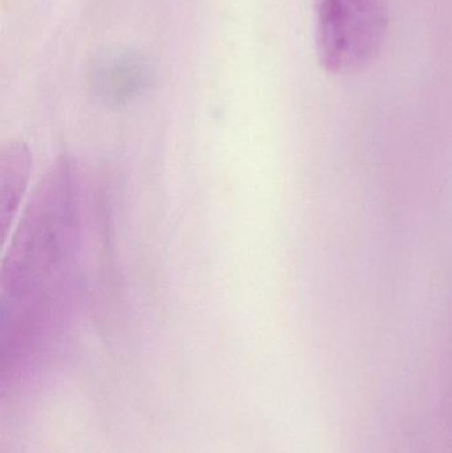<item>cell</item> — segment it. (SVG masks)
I'll use <instances>...</instances> for the list:
<instances>
[{"instance_id":"1","label":"cell","mask_w":452,"mask_h":453,"mask_svg":"<svg viewBox=\"0 0 452 453\" xmlns=\"http://www.w3.org/2000/svg\"><path fill=\"white\" fill-rule=\"evenodd\" d=\"M316 50L329 73L368 68L381 50L389 27L387 0H315Z\"/></svg>"}]
</instances>
